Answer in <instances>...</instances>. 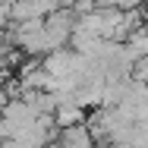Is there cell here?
Returning a JSON list of instances; mask_svg holds the SVG:
<instances>
[{
    "label": "cell",
    "instance_id": "1",
    "mask_svg": "<svg viewBox=\"0 0 148 148\" xmlns=\"http://www.w3.org/2000/svg\"><path fill=\"white\" fill-rule=\"evenodd\" d=\"M60 148H98V142L91 139L88 126L79 123V126H69V129H60V139H57Z\"/></svg>",
    "mask_w": 148,
    "mask_h": 148
},
{
    "label": "cell",
    "instance_id": "2",
    "mask_svg": "<svg viewBox=\"0 0 148 148\" xmlns=\"http://www.w3.org/2000/svg\"><path fill=\"white\" fill-rule=\"evenodd\" d=\"M54 123H57L60 129L79 126V123H85V110H82L79 104H69V101H63V104H57V110H54Z\"/></svg>",
    "mask_w": 148,
    "mask_h": 148
},
{
    "label": "cell",
    "instance_id": "3",
    "mask_svg": "<svg viewBox=\"0 0 148 148\" xmlns=\"http://www.w3.org/2000/svg\"><path fill=\"white\" fill-rule=\"evenodd\" d=\"M129 79H132V82H139V85H148V57H139L136 63H132Z\"/></svg>",
    "mask_w": 148,
    "mask_h": 148
},
{
    "label": "cell",
    "instance_id": "4",
    "mask_svg": "<svg viewBox=\"0 0 148 148\" xmlns=\"http://www.w3.org/2000/svg\"><path fill=\"white\" fill-rule=\"evenodd\" d=\"M0 148H25V145H22L19 139H3V142H0Z\"/></svg>",
    "mask_w": 148,
    "mask_h": 148
}]
</instances>
